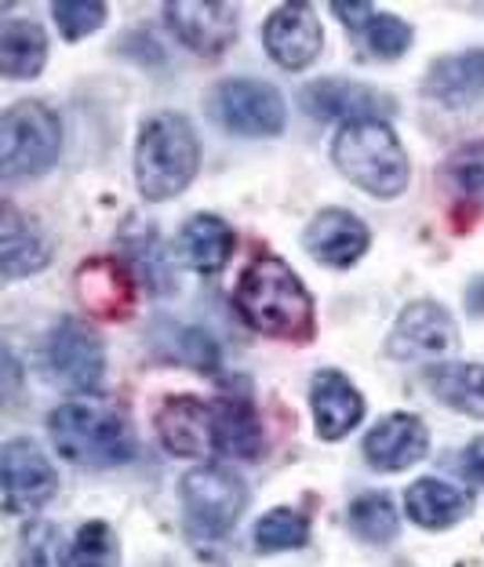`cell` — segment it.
<instances>
[{
  "instance_id": "obj_1",
  "label": "cell",
  "mask_w": 484,
  "mask_h": 567,
  "mask_svg": "<svg viewBox=\"0 0 484 567\" xmlns=\"http://www.w3.org/2000/svg\"><path fill=\"white\" fill-rule=\"evenodd\" d=\"M234 306L240 320L280 342H310L317 334L313 295L285 259L277 255H255L237 280Z\"/></svg>"
},
{
  "instance_id": "obj_2",
  "label": "cell",
  "mask_w": 484,
  "mask_h": 567,
  "mask_svg": "<svg viewBox=\"0 0 484 567\" xmlns=\"http://www.w3.org/2000/svg\"><path fill=\"white\" fill-rule=\"evenodd\" d=\"M331 161H336L342 178H350L357 189L379 200L401 197L408 178H412V164H408V153L390 121L342 124L336 142H331Z\"/></svg>"
},
{
  "instance_id": "obj_3",
  "label": "cell",
  "mask_w": 484,
  "mask_h": 567,
  "mask_svg": "<svg viewBox=\"0 0 484 567\" xmlns=\"http://www.w3.org/2000/svg\"><path fill=\"white\" fill-rule=\"evenodd\" d=\"M200 167V142L183 113H157L135 142V183L143 197L161 204L186 193Z\"/></svg>"
},
{
  "instance_id": "obj_4",
  "label": "cell",
  "mask_w": 484,
  "mask_h": 567,
  "mask_svg": "<svg viewBox=\"0 0 484 567\" xmlns=\"http://www.w3.org/2000/svg\"><path fill=\"white\" fill-rule=\"evenodd\" d=\"M48 433L59 455L84 470H113L135 458L132 422L106 404H62L48 415Z\"/></svg>"
},
{
  "instance_id": "obj_5",
  "label": "cell",
  "mask_w": 484,
  "mask_h": 567,
  "mask_svg": "<svg viewBox=\"0 0 484 567\" xmlns=\"http://www.w3.org/2000/svg\"><path fill=\"white\" fill-rule=\"evenodd\" d=\"M62 124L59 113L41 99L16 102L0 117V175L8 178H37L59 161Z\"/></svg>"
},
{
  "instance_id": "obj_6",
  "label": "cell",
  "mask_w": 484,
  "mask_h": 567,
  "mask_svg": "<svg viewBox=\"0 0 484 567\" xmlns=\"http://www.w3.org/2000/svg\"><path fill=\"white\" fill-rule=\"evenodd\" d=\"M183 506L189 524L204 535L223 538L226 532H234V524L240 520V513L248 509V487L245 481L229 470V466H197L183 476Z\"/></svg>"
},
{
  "instance_id": "obj_7",
  "label": "cell",
  "mask_w": 484,
  "mask_h": 567,
  "mask_svg": "<svg viewBox=\"0 0 484 567\" xmlns=\"http://www.w3.org/2000/svg\"><path fill=\"white\" fill-rule=\"evenodd\" d=\"M208 110L234 135L274 138L285 132V99L274 84L251 81V76H234V81L215 84Z\"/></svg>"
},
{
  "instance_id": "obj_8",
  "label": "cell",
  "mask_w": 484,
  "mask_h": 567,
  "mask_svg": "<svg viewBox=\"0 0 484 567\" xmlns=\"http://www.w3.org/2000/svg\"><path fill=\"white\" fill-rule=\"evenodd\" d=\"M455 350V320L441 302L419 299L401 309L387 339V353L401 364H437Z\"/></svg>"
},
{
  "instance_id": "obj_9",
  "label": "cell",
  "mask_w": 484,
  "mask_h": 567,
  "mask_svg": "<svg viewBox=\"0 0 484 567\" xmlns=\"http://www.w3.org/2000/svg\"><path fill=\"white\" fill-rule=\"evenodd\" d=\"M0 487H4L8 513H37L59 492V473L33 441L16 436L0 451Z\"/></svg>"
},
{
  "instance_id": "obj_10",
  "label": "cell",
  "mask_w": 484,
  "mask_h": 567,
  "mask_svg": "<svg viewBox=\"0 0 484 567\" xmlns=\"http://www.w3.org/2000/svg\"><path fill=\"white\" fill-rule=\"evenodd\" d=\"M302 110L317 121H342V124H357V121H390L398 113V102L393 95L379 92L372 84L361 81H347V76H325V81H313L302 87Z\"/></svg>"
},
{
  "instance_id": "obj_11",
  "label": "cell",
  "mask_w": 484,
  "mask_h": 567,
  "mask_svg": "<svg viewBox=\"0 0 484 567\" xmlns=\"http://www.w3.org/2000/svg\"><path fill=\"white\" fill-rule=\"evenodd\" d=\"M44 360H48L51 375L62 385H70L73 393H95L102 382V371H106L102 339L84 320H73V317L62 320V324L51 331Z\"/></svg>"
},
{
  "instance_id": "obj_12",
  "label": "cell",
  "mask_w": 484,
  "mask_h": 567,
  "mask_svg": "<svg viewBox=\"0 0 484 567\" xmlns=\"http://www.w3.org/2000/svg\"><path fill=\"white\" fill-rule=\"evenodd\" d=\"M262 44L280 70H306L313 66L325 48L321 19L313 16L310 4H280L262 25Z\"/></svg>"
},
{
  "instance_id": "obj_13",
  "label": "cell",
  "mask_w": 484,
  "mask_h": 567,
  "mask_svg": "<svg viewBox=\"0 0 484 567\" xmlns=\"http://www.w3.org/2000/svg\"><path fill=\"white\" fill-rule=\"evenodd\" d=\"M172 33L197 55H223L237 41V8L219 0H168L164 4Z\"/></svg>"
},
{
  "instance_id": "obj_14",
  "label": "cell",
  "mask_w": 484,
  "mask_h": 567,
  "mask_svg": "<svg viewBox=\"0 0 484 567\" xmlns=\"http://www.w3.org/2000/svg\"><path fill=\"white\" fill-rule=\"evenodd\" d=\"M372 234L368 226L347 208H325L310 218V226L302 229V248L313 262L331 269H350L353 262L364 259Z\"/></svg>"
},
{
  "instance_id": "obj_15",
  "label": "cell",
  "mask_w": 484,
  "mask_h": 567,
  "mask_svg": "<svg viewBox=\"0 0 484 567\" xmlns=\"http://www.w3.org/2000/svg\"><path fill=\"white\" fill-rule=\"evenodd\" d=\"M430 451V430L419 415L393 411L379 419L364 436V462L379 473H401L423 462Z\"/></svg>"
},
{
  "instance_id": "obj_16",
  "label": "cell",
  "mask_w": 484,
  "mask_h": 567,
  "mask_svg": "<svg viewBox=\"0 0 484 567\" xmlns=\"http://www.w3.org/2000/svg\"><path fill=\"white\" fill-rule=\"evenodd\" d=\"M76 299L87 306V313L124 320L135 309V269L121 259L99 255L76 269Z\"/></svg>"
},
{
  "instance_id": "obj_17",
  "label": "cell",
  "mask_w": 484,
  "mask_h": 567,
  "mask_svg": "<svg viewBox=\"0 0 484 567\" xmlns=\"http://www.w3.org/2000/svg\"><path fill=\"white\" fill-rule=\"evenodd\" d=\"M157 436L178 458H204L215 447V411L197 396H168L157 408Z\"/></svg>"
},
{
  "instance_id": "obj_18",
  "label": "cell",
  "mask_w": 484,
  "mask_h": 567,
  "mask_svg": "<svg viewBox=\"0 0 484 567\" xmlns=\"http://www.w3.org/2000/svg\"><path fill=\"white\" fill-rule=\"evenodd\" d=\"M310 408L313 425L321 441H342L357 422L364 419V396L357 393V385L342 375V371H317L310 382Z\"/></svg>"
},
{
  "instance_id": "obj_19",
  "label": "cell",
  "mask_w": 484,
  "mask_h": 567,
  "mask_svg": "<svg viewBox=\"0 0 484 567\" xmlns=\"http://www.w3.org/2000/svg\"><path fill=\"white\" fill-rule=\"evenodd\" d=\"M426 99L441 102V106H474L484 99V48L455 51L430 66L423 81Z\"/></svg>"
},
{
  "instance_id": "obj_20",
  "label": "cell",
  "mask_w": 484,
  "mask_h": 567,
  "mask_svg": "<svg viewBox=\"0 0 484 567\" xmlns=\"http://www.w3.org/2000/svg\"><path fill=\"white\" fill-rule=\"evenodd\" d=\"M331 11L339 16L342 25H350V30L361 37L364 51L372 59H382V62H393L401 59L408 48H412V25L398 16H387V11H375L372 4H347V0H336Z\"/></svg>"
},
{
  "instance_id": "obj_21",
  "label": "cell",
  "mask_w": 484,
  "mask_h": 567,
  "mask_svg": "<svg viewBox=\"0 0 484 567\" xmlns=\"http://www.w3.org/2000/svg\"><path fill=\"white\" fill-rule=\"evenodd\" d=\"M48 259H51L48 240L16 212V204L11 200L0 204V269H4V277L8 280L33 277L48 266Z\"/></svg>"
},
{
  "instance_id": "obj_22",
  "label": "cell",
  "mask_w": 484,
  "mask_h": 567,
  "mask_svg": "<svg viewBox=\"0 0 484 567\" xmlns=\"http://www.w3.org/2000/svg\"><path fill=\"white\" fill-rule=\"evenodd\" d=\"M237 234L234 226L223 223L219 215H194L178 234V255L186 259V266H194L197 274L215 277L223 274L226 262L234 259Z\"/></svg>"
},
{
  "instance_id": "obj_23",
  "label": "cell",
  "mask_w": 484,
  "mask_h": 567,
  "mask_svg": "<svg viewBox=\"0 0 484 567\" xmlns=\"http://www.w3.org/2000/svg\"><path fill=\"white\" fill-rule=\"evenodd\" d=\"M404 509H408V517L419 527H426V532H444V527H455L459 520L470 517L474 498H470L463 487L437 481V476H423V481H415L408 487Z\"/></svg>"
},
{
  "instance_id": "obj_24",
  "label": "cell",
  "mask_w": 484,
  "mask_h": 567,
  "mask_svg": "<svg viewBox=\"0 0 484 567\" xmlns=\"http://www.w3.org/2000/svg\"><path fill=\"white\" fill-rule=\"evenodd\" d=\"M215 411V451H223L229 458H259L266 447L262 422L255 415L251 401L245 396H223Z\"/></svg>"
},
{
  "instance_id": "obj_25",
  "label": "cell",
  "mask_w": 484,
  "mask_h": 567,
  "mask_svg": "<svg viewBox=\"0 0 484 567\" xmlns=\"http://www.w3.org/2000/svg\"><path fill=\"white\" fill-rule=\"evenodd\" d=\"M423 382L459 415L484 419V364H430Z\"/></svg>"
},
{
  "instance_id": "obj_26",
  "label": "cell",
  "mask_w": 484,
  "mask_h": 567,
  "mask_svg": "<svg viewBox=\"0 0 484 567\" xmlns=\"http://www.w3.org/2000/svg\"><path fill=\"white\" fill-rule=\"evenodd\" d=\"M48 62V37L37 22H8L0 30V73L8 81H33Z\"/></svg>"
},
{
  "instance_id": "obj_27",
  "label": "cell",
  "mask_w": 484,
  "mask_h": 567,
  "mask_svg": "<svg viewBox=\"0 0 484 567\" xmlns=\"http://www.w3.org/2000/svg\"><path fill=\"white\" fill-rule=\"evenodd\" d=\"M347 524L357 538H364V543H372V546H390L401 532L398 509H393L390 495H382V492L357 495L347 509Z\"/></svg>"
},
{
  "instance_id": "obj_28",
  "label": "cell",
  "mask_w": 484,
  "mask_h": 567,
  "mask_svg": "<svg viewBox=\"0 0 484 567\" xmlns=\"http://www.w3.org/2000/svg\"><path fill=\"white\" fill-rule=\"evenodd\" d=\"M310 543V517L291 506H277L255 524V553H288Z\"/></svg>"
},
{
  "instance_id": "obj_29",
  "label": "cell",
  "mask_w": 484,
  "mask_h": 567,
  "mask_svg": "<svg viewBox=\"0 0 484 567\" xmlns=\"http://www.w3.org/2000/svg\"><path fill=\"white\" fill-rule=\"evenodd\" d=\"M19 564L22 567H73V557L55 524L33 520V524H25L19 535Z\"/></svg>"
},
{
  "instance_id": "obj_30",
  "label": "cell",
  "mask_w": 484,
  "mask_h": 567,
  "mask_svg": "<svg viewBox=\"0 0 484 567\" xmlns=\"http://www.w3.org/2000/svg\"><path fill=\"white\" fill-rule=\"evenodd\" d=\"M441 183L466 200L484 197V138L470 142V146H463V150H455L452 157L444 161Z\"/></svg>"
},
{
  "instance_id": "obj_31",
  "label": "cell",
  "mask_w": 484,
  "mask_h": 567,
  "mask_svg": "<svg viewBox=\"0 0 484 567\" xmlns=\"http://www.w3.org/2000/svg\"><path fill=\"white\" fill-rule=\"evenodd\" d=\"M121 244L127 248V255H132L135 277L143 274V280H150V288H157V291H168L172 288V280H164V277H168V266L161 262L164 259V248L157 244V234H153V226L124 229Z\"/></svg>"
},
{
  "instance_id": "obj_32",
  "label": "cell",
  "mask_w": 484,
  "mask_h": 567,
  "mask_svg": "<svg viewBox=\"0 0 484 567\" xmlns=\"http://www.w3.org/2000/svg\"><path fill=\"white\" fill-rule=\"evenodd\" d=\"M70 557H73V567H117L121 564L117 535H113L110 524H102V520L84 524L73 538Z\"/></svg>"
},
{
  "instance_id": "obj_33",
  "label": "cell",
  "mask_w": 484,
  "mask_h": 567,
  "mask_svg": "<svg viewBox=\"0 0 484 567\" xmlns=\"http://www.w3.org/2000/svg\"><path fill=\"white\" fill-rule=\"evenodd\" d=\"M51 16H55L59 33L66 37V41H84L87 33L102 30L106 4H99V0H55Z\"/></svg>"
},
{
  "instance_id": "obj_34",
  "label": "cell",
  "mask_w": 484,
  "mask_h": 567,
  "mask_svg": "<svg viewBox=\"0 0 484 567\" xmlns=\"http://www.w3.org/2000/svg\"><path fill=\"white\" fill-rule=\"evenodd\" d=\"M459 470H463V476L470 484L484 492V436H477V441H470L463 447V455H459Z\"/></svg>"
},
{
  "instance_id": "obj_35",
  "label": "cell",
  "mask_w": 484,
  "mask_h": 567,
  "mask_svg": "<svg viewBox=\"0 0 484 567\" xmlns=\"http://www.w3.org/2000/svg\"><path fill=\"white\" fill-rule=\"evenodd\" d=\"M466 306L474 317H484V277H474L466 284Z\"/></svg>"
}]
</instances>
